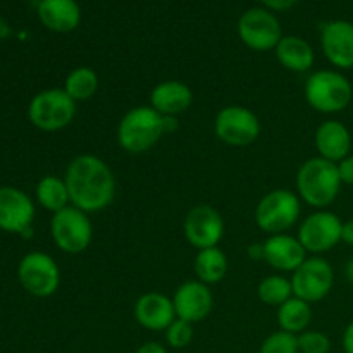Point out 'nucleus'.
<instances>
[{"label":"nucleus","instance_id":"obj_30","mask_svg":"<svg viewBox=\"0 0 353 353\" xmlns=\"http://www.w3.org/2000/svg\"><path fill=\"white\" fill-rule=\"evenodd\" d=\"M299 352L300 353H330L331 340L326 333L316 330H307L299 336Z\"/></svg>","mask_w":353,"mask_h":353},{"label":"nucleus","instance_id":"obj_3","mask_svg":"<svg viewBox=\"0 0 353 353\" xmlns=\"http://www.w3.org/2000/svg\"><path fill=\"white\" fill-rule=\"evenodd\" d=\"M296 195L312 209H327L341 192L338 164L323 157H310L299 168L295 178Z\"/></svg>","mask_w":353,"mask_h":353},{"label":"nucleus","instance_id":"obj_9","mask_svg":"<svg viewBox=\"0 0 353 353\" xmlns=\"http://www.w3.org/2000/svg\"><path fill=\"white\" fill-rule=\"evenodd\" d=\"M17 279L30 295L47 299L61 286V269L45 252H30L17 265Z\"/></svg>","mask_w":353,"mask_h":353},{"label":"nucleus","instance_id":"obj_35","mask_svg":"<svg viewBox=\"0 0 353 353\" xmlns=\"http://www.w3.org/2000/svg\"><path fill=\"white\" fill-rule=\"evenodd\" d=\"M341 241L353 247V219H348L343 223V228H341Z\"/></svg>","mask_w":353,"mask_h":353},{"label":"nucleus","instance_id":"obj_19","mask_svg":"<svg viewBox=\"0 0 353 353\" xmlns=\"http://www.w3.org/2000/svg\"><path fill=\"white\" fill-rule=\"evenodd\" d=\"M314 145L319 157L338 164L352 154V133L341 121L327 119L317 126Z\"/></svg>","mask_w":353,"mask_h":353},{"label":"nucleus","instance_id":"obj_5","mask_svg":"<svg viewBox=\"0 0 353 353\" xmlns=\"http://www.w3.org/2000/svg\"><path fill=\"white\" fill-rule=\"evenodd\" d=\"M302 216V200L296 192L278 188L265 193L255 207V224L259 230L271 234L286 233L292 230Z\"/></svg>","mask_w":353,"mask_h":353},{"label":"nucleus","instance_id":"obj_7","mask_svg":"<svg viewBox=\"0 0 353 353\" xmlns=\"http://www.w3.org/2000/svg\"><path fill=\"white\" fill-rule=\"evenodd\" d=\"M50 234L55 247L64 254H83L93 240V224L90 214L72 205L65 207L64 210L52 216Z\"/></svg>","mask_w":353,"mask_h":353},{"label":"nucleus","instance_id":"obj_21","mask_svg":"<svg viewBox=\"0 0 353 353\" xmlns=\"http://www.w3.org/2000/svg\"><path fill=\"white\" fill-rule=\"evenodd\" d=\"M38 17L54 33H71L81 23V7L76 0H40Z\"/></svg>","mask_w":353,"mask_h":353},{"label":"nucleus","instance_id":"obj_11","mask_svg":"<svg viewBox=\"0 0 353 353\" xmlns=\"http://www.w3.org/2000/svg\"><path fill=\"white\" fill-rule=\"evenodd\" d=\"M343 221L330 209H321L302 219L296 238L309 255H323L341 241Z\"/></svg>","mask_w":353,"mask_h":353},{"label":"nucleus","instance_id":"obj_23","mask_svg":"<svg viewBox=\"0 0 353 353\" xmlns=\"http://www.w3.org/2000/svg\"><path fill=\"white\" fill-rule=\"evenodd\" d=\"M193 269H195L196 279L210 286L217 285L226 278L230 262H228L226 254L219 247H212L196 252Z\"/></svg>","mask_w":353,"mask_h":353},{"label":"nucleus","instance_id":"obj_18","mask_svg":"<svg viewBox=\"0 0 353 353\" xmlns=\"http://www.w3.org/2000/svg\"><path fill=\"white\" fill-rule=\"evenodd\" d=\"M133 314L137 323L148 331H165L176 319L172 299L159 292L143 293L134 303Z\"/></svg>","mask_w":353,"mask_h":353},{"label":"nucleus","instance_id":"obj_12","mask_svg":"<svg viewBox=\"0 0 353 353\" xmlns=\"http://www.w3.org/2000/svg\"><path fill=\"white\" fill-rule=\"evenodd\" d=\"M238 37L255 52L274 50L283 38L281 24L272 10L254 7L241 14L238 19Z\"/></svg>","mask_w":353,"mask_h":353},{"label":"nucleus","instance_id":"obj_22","mask_svg":"<svg viewBox=\"0 0 353 353\" xmlns=\"http://www.w3.org/2000/svg\"><path fill=\"white\" fill-rule=\"evenodd\" d=\"M274 54L283 68L292 72H300V74L309 72L316 61L312 45L305 38L296 37V34L283 37L278 47L274 48Z\"/></svg>","mask_w":353,"mask_h":353},{"label":"nucleus","instance_id":"obj_4","mask_svg":"<svg viewBox=\"0 0 353 353\" xmlns=\"http://www.w3.org/2000/svg\"><path fill=\"white\" fill-rule=\"evenodd\" d=\"M303 95L307 103L316 112L338 114L350 105L353 86L350 79L336 69H321L310 72L303 85Z\"/></svg>","mask_w":353,"mask_h":353},{"label":"nucleus","instance_id":"obj_27","mask_svg":"<svg viewBox=\"0 0 353 353\" xmlns=\"http://www.w3.org/2000/svg\"><path fill=\"white\" fill-rule=\"evenodd\" d=\"M257 296L269 307H281L293 295L292 279L283 274H272L262 279L257 286Z\"/></svg>","mask_w":353,"mask_h":353},{"label":"nucleus","instance_id":"obj_28","mask_svg":"<svg viewBox=\"0 0 353 353\" xmlns=\"http://www.w3.org/2000/svg\"><path fill=\"white\" fill-rule=\"evenodd\" d=\"M259 353H300L299 338L283 330L274 331L262 341Z\"/></svg>","mask_w":353,"mask_h":353},{"label":"nucleus","instance_id":"obj_24","mask_svg":"<svg viewBox=\"0 0 353 353\" xmlns=\"http://www.w3.org/2000/svg\"><path fill=\"white\" fill-rule=\"evenodd\" d=\"M278 326L279 330L299 336L300 333L309 330L312 323V305L299 296H292L281 307H278Z\"/></svg>","mask_w":353,"mask_h":353},{"label":"nucleus","instance_id":"obj_36","mask_svg":"<svg viewBox=\"0 0 353 353\" xmlns=\"http://www.w3.org/2000/svg\"><path fill=\"white\" fill-rule=\"evenodd\" d=\"M248 257L252 261H264V245L262 243H252L247 250Z\"/></svg>","mask_w":353,"mask_h":353},{"label":"nucleus","instance_id":"obj_13","mask_svg":"<svg viewBox=\"0 0 353 353\" xmlns=\"http://www.w3.org/2000/svg\"><path fill=\"white\" fill-rule=\"evenodd\" d=\"M183 233L186 241L196 248V252L219 247L224 236V219L219 210L212 205L199 203L186 214L183 221Z\"/></svg>","mask_w":353,"mask_h":353},{"label":"nucleus","instance_id":"obj_8","mask_svg":"<svg viewBox=\"0 0 353 353\" xmlns=\"http://www.w3.org/2000/svg\"><path fill=\"white\" fill-rule=\"evenodd\" d=\"M262 124L257 114L245 105H226L214 119V134L230 147H248L261 137Z\"/></svg>","mask_w":353,"mask_h":353},{"label":"nucleus","instance_id":"obj_37","mask_svg":"<svg viewBox=\"0 0 353 353\" xmlns=\"http://www.w3.org/2000/svg\"><path fill=\"white\" fill-rule=\"evenodd\" d=\"M345 278L353 285V257L348 259V262L345 264Z\"/></svg>","mask_w":353,"mask_h":353},{"label":"nucleus","instance_id":"obj_15","mask_svg":"<svg viewBox=\"0 0 353 353\" xmlns=\"http://www.w3.org/2000/svg\"><path fill=\"white\" fill-rule=\"evenodd\" d=\"M176 317L188 323L196 324L207 319L214 309V295L209 285L190 279L179 285L172 295Z\"/></svg>","mask_w":353,"mask_h":353},{"label":"nucleus","instance_id":"obj_31","mask_svg":"<svg viewBox=\"0 0 353 353\" xmlns=\"http://www.w3.org/2000/svg\"><path fill=\"white\" fill-rule=\"evenodd\" d=\"M338 172H340V178L343 185L353 186V154L338 162Z\"/></svg>","mask_w":353,"mask_h":353},{"label":"nucleus","instance_id":"obj_16","mask_svg":"<svg viewBox=\"0 0 353 353\" xmlns=\"http://www.w3.org/2000/svg\"><path fill=\"white\" fill-rule=\"evenodd\" d=\"M321 48L324 57L338 69H353V23L327 21L321 26Z\"/></svg>","mask_w":353,"mask_h":353},{"label":"nucleus","instance_id":"obj_1","mask_svg":"<svg viewBox=\"0 0 353 353\" xmlns=\"http://www.w3.org/2000/svg\"><path fill=\"white\" fill-rule=\"evenodd\" d=\"M71 205L86 214H97L109 209L116 199V176L99 155H76L65 169Z\"/></svg>","mask_w":353,"mask_h":353},{"label":"nucleus","instance_id":"obj_2","mask_svg":"<svg viewBox=\"0 0 353 353\" xmlns=\"http://www.w3.org/2000/svg\"><path fill=\"white\" fill-rule=\"evenodd\" d=\"M178 128L176 117H164L150 105H138L121 117L116 140L121 150L131 155L147 154L165 133Z\"/></svg>","mask_w":353,"mask_h":353},{"label":"nucleus","instance_id":"obj_26","mask_svg":"<svg viewBox=\"0 0 353 353\" xmlns=\"http://www.w3.org/2000/svg\"><path fill=\"white\" fill-rule=\"evenodd\" d=\"M100 79L95 69L88 68V65H79L74 68L64 79V92L78 102H86V100L93 99L99 92Z\"/></svg>","mask_w":353,"mask_h":353},{"label":"nucleus","instance_id":"obj_14","mask_svg":"<svg viewBox=\"0 0 353 353\" xmlns=\"http://www.w3.org/2000/svg\"><path fill=\"white\" fill-rule=\"evenodd\" d=\"M34 219V203L23 190L0 186V230L28 236Z\"/></svg>","mask_w":353,"mask_h":353},{"label":"nucleus","instance_id":"obj_34","mask_svg":"<svg viewBox=\"0 0 353 353\" xmlns=\"http://www.w3.org/2000/svg\"><path fill=\"white\" fill-rule=\"evenodd\" d=\"M341 343H343L345 353H353V321L345 327L343 336H341Z\"/></svg>","mask_w":353,"mask_h":353},{"label":"nucleus","instance_id":"obj_17","mask_svg":"<svg viewBox=\"0 0 353 353\" xmlns=\"http://www.w3.org/2000/svg\"><path fill=\"white\" fill-rule=\"evenodd\" d=\"M264 245V262L278 272H293L303 264L309 254L296 236L288 233L271 234Z\"/></svg>","mask_w":353,"mask_h":353},{"label":"nucleus","instance_id":"obj_6","mask_svg":"<svg viewBox=\"0 0 353 353\" xmlns=\"http://www.w3.org/2000/svg\"><path fill=\"white\" fill-rule=\"evenodd\" d=\"M76 117V102L64 88H48L37 93L28 105V119L40 131L54 133L68 128Z\"/></svg>","mask_w":353,"mask_h":353},{"label":"nucleus","instance_id":"obj_33","mask_svg":"<svg viewBox=\"0 0 353 353\" xmlns=\"http://www.w3.org/2000/svg\"><path fill=\"white\" fill-rule=\"evenodd\" d=\"M134 353H169V352L168 348H165L162 343H159V341H145L143 345H140V347L137 348V352Z\"/></svg>","mask_w":353,"mask_h":353},{"label":"nucleus","instance_id":"obj_32","mask_svg":"<svg viewBox=\"0 0 353 353\" xmlns=\"http://www.w3.org/2000/svg\"><path fill=\"white\" fill-rule=\"evenodd\" d=\"M265 6V9L269 10H288L293 6L300 2V0H261Z\"/></svg>","mask_w":353,"mask_h":353},{"label":"nucleus","instance_id":"obj_25","mask_svg":"<svg viewBox=\"0 0 353 353\" xmlns=\"http://www.w3.org/2000/svg\"><path fill=\"white\" fill-rule=\"evenodd\" d=\"M34 195H37V202L52 214L61 212L65 207L71 205L65 179L59 178V176H43L38 181Z\"/></svg>","mask_w":353,"mask_h":353},{"label":"nucleus","instance_id":"obj_29","mask_svg":"<svg viewBox=\"0 0 353 353\" xmlns=\"http://www.w3.org/2000/svg\"><path fill=\"white\" fill-rule=\"evenodd\" d=\"M165 333V343L168 347L174 348V350H181L186 348L193 340V324L188 321H183L176 317L171 324L168 326Z\"/></svg>","mask_w":353,"mask_h":353},{"label":"nucleus","instance_id":"obj_10","mask_svg":"<svg viewBox=\"0 0 353 353\" xmlns=\"http://www.w3.org/2000/svg\"><path fill=\"white\" fill-rule=\"evenodd\" d=\"M290 279L293 295L312 305L331 293L334 285V269L323 255H309Z\"/></svg>","mask_w":353,"mask_h":353},{"label":"nucleus","instance_id":"obj_20","mask_svg":"<svg viewBox=\"0 0 353 353\" xmlns=\"http://www.w3.org/2000/svg\"><path fill=\"white\" fill-rule=\"evenodd\" d=\"M193 103V92L185 81L168 79L155 85L150 92V107L164 117H178Z\"/></svg>","mask_w":353,"mask_h":353}]
</instances>
